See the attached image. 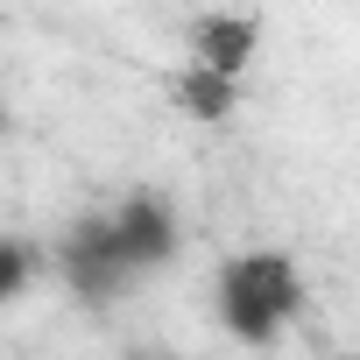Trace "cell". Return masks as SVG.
Here are the masks:
<instances>
[{
  "instance_id": "cell-1",
  "label": "cell",
  "mask_w": 360,
  "mask_h": 360,
  "mask_svg": "<svg viewBox=\"0 0 360 360\" xmlns=\"http://www.w3.org/2000/svg\"><path fill=\"white\" fill-rule=\"evenodd\" d=\"M304 311V283H297V262L290 255H233L219 269V325L248 346H269L290 318Z\"/></svg>"
},
{
  "instance_id": "cell-2",
  "label": "cell",
  "mask_w": 360,
  "mask_h": 360,
  "mask_svg": "<svg viewBox=\"0 0 360 360\" xmlns=\"http://www.w3.org/2000/svg\"><path fill=\"white\" fill-rule=\"evenodd\" d=\"M99 233H106V255L120 262V276H141V269L176 255V212L155 191H134L113 219H99Z\"/></svg>"
},
{
  "instance_id": "cell-3",
  "label": "cell",
  "mask_w": 360,
  "mask_h": 360,
  "mask_svg": "<svg viewBox=\"0 0 360 360\" xmlns=\"http://www.w3.org/2000/svg\"><path fill=\"white\" fill-rule=\"evenodd\" d=\"M255 50H262V22L255 15H198L191 22V64L212 71V78H226V85L248 78Z\"/></svg>"
},
{
  "instance_id": "cell-4",
  "label": "cell",
  "mask_w": 360,
  "mask_h": 360,
  "mask_svg": "<svg viewBox=\"0 0 360 360\" xmlns=\"http://www.w3.org/2000/svg\"><path fill=\"white\" fill-rule=\"evenodd\" d=\"M176 106H184L191 120H226L233 106H240V85H226V78H212V71H184L176 78Z\"/></svg>"
},
{
  "instance_id": "cell-5",
  "label": "cell",
  "mask_w": 360,
  "mask_h": 360,
  "mask_svg": "<svg viewBox=\"0 0 360 360\" xmlns=\"http://www.w3.org/2000/svg\"><path fill=\"white\" fill-rule=\"evenodd\" d=\"M36 269H43V248H36V240L0 233V304H15V297L36 283Z\"/></svg>"
},
{
  "instance_id": "cell-6",
  "label": "cell",
  "mask_w": 360,
  "mask_h": 360,
  "mask_svg": "<svg viewBox=\"0 0 360 360\" xmlns=\"http://www.w3.org/2000/svg\"><path fill=\"white\" fill-rule=\"evenodd\" d=\"M339 360H353V353H339Z\"/></svg>"
},
{
  "instance_id": "cell-7",
  "label": "cell",
  "mask_w": 360,
  "mask_h": 360,
  "mask_svg": "<svg viewBox=\"0 0 360 360\" xmlns=\"http://www.w3.org/2000/svg\"><path fill=\"white\" fill-rule=\"evenodd\" d=\"M0 120H8V113H0Z\"/></svg>"
}]
</instances>
